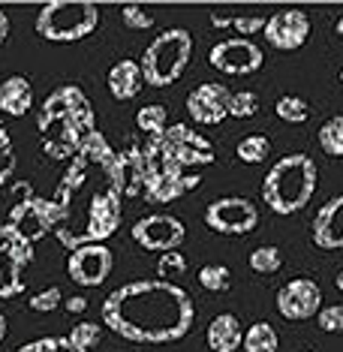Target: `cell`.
I'll return each mask as SVG.
<instances>
[{"mask_svg":"<svg viewBox=\"0 0 343 352\" xmlns=\"http://www.w3.org/2000/svg\"><path fill=\"white\" fill-rule=\"evenodd\" d=\"M126 175L121 154L100 130L85 139L67 163L52 202V238L69 253L87 244H106L121 226Z\"/></svg>","mask_w":343,"mask_h":352,"instance_id":"6da1fadb","label":"cell"},{"mask_svg":"<svg viewBox=\"0 0 343 352\" xmlns=\"http://www.w3.org/2000/svg\"><path fill=\"white\" fill-rule=\"evenodd\" d=\"M196 322L187 289L166 280H133L102 301V325L133 343H175Z\"/></svg>","mask_w":343,"mask_h":352,"instance_id":"7a4b0ae2","label":"cell"},{"mask_svg":"<svg viewBox=\"0 0 343 352\" xmlns=\"http://www.w3.org/2000/svg\"><path fill=\"white\" fill-rule=\"evenodd\" d=\"M36 130L43 135V154L52 163H69L85 145L93 126V106L78 85H60L43 100L36 115Z\"/></svg>","mask_w":343,"mask_h":352,"instance_id":"3957f363","label":"cell"},{"mask_svg":"<svg viewBox=\"0 0 343 352\" xmlns=\"http://www.w3.org/2000/svg\"><path fill=\"white\" fill-rule=\"evenodd\" d=\"M319 172L310 154H286L268 169L262 178V202L268 211L289 217V214L305 211L307 202L316 193Z\"/></svg>","mask_w":343,"mask_h":352,"instance_id":"277c9868","label":"cell"},{"mask_svg":"<svg viewBox=\"0 0 343 352\" xmlns=\"http://www.w3.org/2000/svg\"><path fill=\"white\" fill-rule=\"evenodd\" d=\"M193 58V36L184 28H169L163 30L148 49L142 52V78L151 87H169L184 76L187 63Z\"/></svg>","mask_w":343,"mask_h":352,"instance_id":"5b68a950","label":"cell"},{"mask_svg":"<svg viewBox=\"0 0 343 352\" xmlns=\"http://www.w3.org/2000/svg\"><path fill=\"white\" fill-rule=\"evenodd\" d=\"M100 25V6L91 0H52L36 15V34L45 43H82Z\"/></svg>","mask_w":343,"mask_h":352,"instance_id":"8992f818","label":"cell"},{"mask_svg":"<svg viewBox=\"0 0 343 352\" xmlns=\"http://www.w3.org/2000/svg\"><path fill=\"white\" fill-rule=\"evenodd\" d=\"M34 262V241L10 223H0V298L25 292V271Z\"/></svg>","mask_w":343,"mask_h":352,"instance_id":"52a82bcc","label":"cell"},{"mask_svg":"<svg viewBox=\"0 0 343 352\" xmlns=\"http://www.w3.org/2000/svg\"><path fill=\"white\" fill-rule=\"evenodd\" d=\"M10 226H15L30 241H43L52 235V202L34 196L27 181L15 184V199L10 205Z\"/></svg>","mask_w":343,"mask_h":352,"instance_id":"ba28073f","label":"cell"},{"mask_svg":"<svg viewBox=\"0 0 343 352\" xmlns=\"http://www.w3.org/2000/svg\"><path fill=\"white\" fill-rule=\"evenodd\" d=\"M205 226L217 235H247L259 226V208L244 196H223L205 208Z\"/></svg>","mask_w":343,"mask_h":352,"instance_id":"9c48e42d","label":"cell"},{"mask_svg":"<svg viewBox=\"0 0 343 352\" xmlns=\"http://www.w3.org/2000/svg\"><path fill=\"white\" fill-rule=\"evenodd\" d=\"M133 241L142 247V250L151 253H172L184 244L187 229L184 223L172 214H148V217L133 223Z\"/></svg>","mask_w":343,"mask_h":352,"instance_id":"30bf717a","label":"cell"},{"mask_svg":"<svg viewBox=\"0 0 343 352\" xmlns=\"http://www.w3.org/2000/svg\"><path fill=\"white\" fill-rule=\"evenodd\" d=\"M208 63L226 76H253L265 63V52L244 36L223 39L208 52Z\"/></svg>","mask_w":343,"mask_h":352,"instance_id":"8fae6325","label":"cell"},{"mask_svg":"<svg viewBox=\"0 0 343 352\" xmlns=\"http://www.w3.org/2000/svg\"><path fill=\"white\" fill-rule=\"evenodd\" d=\"M319 310H322V289L310 277H295L289 283H283L280 292H277V314L289 319V322L313 319Z\"/></svg>","mask_w":343,"mask_h":352,"instance_id":"7c38bea8","label":"cell"},{"mask_svg":"<svg viewBox=\"0 0 343 352\" xmlns=\"http://www.w3.org/2000/svg\"><path fill=\"white\" fill-rule=\"evenodd\" d=\"M163 142L169 145L172 157L178 160L181 169H202V166H211L214 157H217V151H214V145L205 135L193 133L187 124H172L166 126L163 133Z\"/></svg>","mask_w":343,"mask_h":352,"instance_id":"4fadbf2b","label":"cell"},{"mask_svg":"<svg viewBox=\"0 0 343 352\" xmlns=\"http://www.w3.org/2000/svg\"><path fill=\"white\" fill-rule=\"evenodd\" d=\"M265 43L277 52H295L310 36V15L305 10H280L265 19Z\"/></svg>","mask_w":343,"mask_h":352,"instance_id":"5bb4252c","label":"cell"},{"mask_svg":"<svg viewBox=\"0 0 343 352\" xmlns=\"http://www.w3.org/2000/svg\"><path fill=\"white\" fill-rule=\"evenodd\" d=\"M115 268V256L106 244H87L69 253L67 259V274L78 286H100Z\"/></svg>","mask_w":343,"mask_h":352,"instance_id":"9a60e30c","label":"cell"},{"mask_svg":"<svg viewBox=\"0 0 343 352\" xmlns=\"http://www.w3.org/2000/svg\"><path fill=\"white\" fill-rule=\"evenodd\" d=\"M229 87L220 82H205L187 94V115L202 126H217L229 118Z\"/></svg>","mask_w":343,"mask_h":352,"instance_id":"2e32d148","label":"cell"},{"mask_svg":"<svg viewBox=\"0 0 343 352\" xmlns=\"http://www.w3.org/2000/svg\"><path fill=\"white\" fill-rule=\"evenodd\" d=\"M310 232H313L310 238H313L319 250H340L343 247V193L329 199L319 208Z\"/></svg>","mask_w":343,"mask_h":352,"instance_id":"e0dca14e","label":"cell"},{"mask_svg":"<svg viewBox=\"0 0 343 352\" xmlns=\"http://www.w3.org/2000/svg\"><path fill=\"white\" fill-rule=\"evenodd\" d=\"M142 85H145V78H142V67H139V60H130V58H124V60H118L115 67L109 69V91H111V97L115 100H133L135 94L142 91Z\"/></svg>","mask_w":343,"mask_h":352,"instance_id":"ac0fdd59","label":"cell"},{"mask_svg":"<svg viewBox=\"0 0 343 352\" xmlns=\"http://www.w3.org/2000/svg\"><path fill=\"white\" fill-rule=\"evenodd\" d=\"M34 106V87L25 76H10L0 85V111L10 118H21L27 115Z\"/></svg>","mask_w":343,"mask_h":352,"instance_id":"d6986e66","label":"cell"},{"mask_svg":"<svg viewBox=\"0 0 343 352\" xmlns=\"http://www.w3.org/2000/svg\"><path fill=\"white\" fill-rule=\"evenodd\" d=\"M208 346L211 352H238V346L244 343V331L235 314H220L211 319L208 325Z\"/></svg>","mask_w":343,"mask_h":352,"instance_id":"ffe728a7","label":"cell"},{"mask_svg":"<svg viewBox=\"0 0 343 352\" xmlns=\"http://www.w3.org/2000/svg\"><path fill=\"white\" fill-rule=\"evenodd\" d=\"M244 352H277L280 349V340H277V331L271 322H253L244 331Z\"/></svg>","mask_w":343,"mask_h":352,"instance_id":"44dd1931","label":"cell"},{"mask_svg":"<svg viewBox=\"0 0 343 352\" xmlns=\"http://www.w3.org/2000/svg\"><path fill=\"white\" fill-rule=\"evenodd\" d=\"M135 126H139L142 135H163L166 126H169V111L159 102H151V106H142L135 111Z\"/></svg>","mask_w":343,"mask_h":352,"instance_id":"7402d4cb","label":"cell"},{"mask_svg":"<svg viewBox=\"0 0 343 352\" xmlns=\"http://www.w3.org/2000/svg\"><path fill=\"white\" fill-rule=\"evenodd\" d=\"M235 154H238V160H241V163H247V166L265 163L268 154H271V142H268V135H262V133L244 135V139L238 142Z\"/></svg>","mask_w":343,"mask_h":352,"instance_id":"603a6c76","label":"cell"},{"mask_svg":"<svg viewBox=\"0 0 343 352\" xmlns=\"http://www.w3.org/2000/svg\"><path fill=\"white\" fill-rule=\"evenodd\" d=\"M199 286L205 292H229L232 289V271L220 265V262H211V265L199 271Z\"/></svg>","mask_w":343,"mask_h":352,"instance_id":"cb8c5ba5","label":"cell"},{"mask_svg":"<svg viewBox=\"0 0 343 352\" xmlns=\"http://www.w3.org/2000/svg\"><path fill=\"white\" fill-rule=\"evenodd\" d=\"M319 148L329 157H343V115H334L319 130Z\"/></svg>","mask_w":343,"mask_h":352,"instance_id":"d4e9b609","label":"cell"},{"mask_svg":"<svg viewBox=\"0 0 343 352\" xmlns=\"http://www.w3.org/2000/svg\"><path fill=\"white\" fill-rule=\"evenodd\" d=\"M250 268L256 271V274H277V271L283 268V253L277 250L274 244H262L256 250L250 253Z\"/></svg>","mask_w":343,"mask_h":352,"instance_id":"484cf974","label":"cell"},{"mask_svg":"<svg viewBox=\"0 0 343 352\" xmlns=\"http://www.w3.org/2000/svg\"><path fill=\"white\" fill-rule=\"evenodd\" d=\"M277 118L286 124H305L307 118H310V106H307V100L305 97H295V94H286V97L277 100Z\"/></svg>","mask_w":343,"mask_h":352,"instance_id":"4316f807","label":"cell"},{"mask_svg":"<svg viewBox=\"0 0 343 352\" xmlns=\"http://www.w3.org/2000/svg\"><path fill=\"white\" fill-rule=\"evenodd\" d=\"M12 175H15V148H12L10 130L0 121V190L10 187Z\"/></svg>","mask_w":343,"mask_h":352,"instance_id":"83f0119b","label":"cell"},{"mask_svg":"<svg viewBox=\"0 0 343 352\" xmlns=\"http://www.w3.org/2000/svg\"><path fill=\"white\" fill-rule=\"evenodd\" d=\"M157 280H166V283H175L178 277H184L187 274V259L181 256L178 250H172V253H163L157 259Z\"/></svg>","mask_w":343,"mask_h":352,"instance_id":"f1b7e54d","label":"cell"},{"mask_svg":"<svg viewBox=\"0 0 343 352\" xmlns=\"http://www.w3.org/2000/svg\"><path fill=\"white\" fill-rule=\"evenodd\" d=\"M259 111V97L253 91H238L229 97V118H238V121H247Z\"/></svg>","mask_w":343,"mask_h":352,"instance_id":"f546056e","label":"cell"},{"mask_svg":"<svg viewBox=\"0 0 343 352\" xmlns=\"http://www.w3.org/2000/svg\"><path fill=\"white\" fill-rule=\"evenodd\" d=\"M15 352H87V349L76 346L69 338H39V340H30L25 346H19Z\"/></svg>","mask_w":343,"mask_h":352,"instance_id":"4dcf8cb0","label":"cell"},{"mask_svg":"<svg viewBox=\"0 0 343 352\" xmlns=\"http://www.w3.org/2000/svg\"><path fill=\"white\" fill-rule=\"evenodd\" d=\"M67 338L73 340L76 346H82V349L91 352V349L102 340V331H100V325H97V322H78V325L73 328V331L67 334Z\"/></svg>","mask_w":343,"mask_h":352,"instance_id":"1f68e13d","label":"cell"},{"mask_svg":"<svg viewBox=\"0 0 343 352\" xmlns=\"http://www.w3.org/2000/svg\"><path fill=\"white\" fill-rule=\"evenodd\" d=\"M60 301H63V295L58 286H45L36 295H30V310L34 314H52L54 307H60Z\"/></svg>","mask_w":343,"mask_h":352,"instance_id":"d6a6232c","label":"cell"},{"mask_svg":"<svg viewBox=\"0 0 343 352\" xmlns=\"http://www.w3.org/2000/svg\"><path fill=\"white\" fill-rule=\"evenodd\" d=\"M316 322H319L322 331H329V334H343V307H340V304L322 307L316 314Z\"/></svg>","mask_w":343,"mask_h":352,"instance_id":"836d02e7","label":"cell"},{"mask_svg":"<svg viewBox=\"0 0 343 352\" xmlns=\"http://www.w3.org/2000/svg\"><path fill=\"white\" fill-rule=\"evenodd\" d=\"M121 19H124V25L130 28V30H148L151 25H154L151 12L142 10V6H135V3H126V6H124V10H121Z\"/></svg>","mask_w":343,"mask_h":352,"instance_id":"e575fe53","label":"cell"},{"mask_svg":"<svg viewBox=\"0 0 343 352\" xmlns=\"http://www.w3.org/2000/svg\"><path fill=\"white\" fill-rule=\"evenodd\" d=\"M232 28L244 39H250V34H256V30H265V19H262V15H241V19H232Z\"/></svg>","mask_w":343,"mask_h":352,"instance_id":"d590c367","label":"cell"},{"mask_svg":"<svg viewBox=\"0 0 343 352\" xmlns=\"http://www.w3.org/2000/svg\"><path fill=\"white\" fill-rule=\"evenodd\" d=\"M63 307H67L69 310V314H85V310H87V298H85V295H73V298H67V304H63Z\"/></svg>","mask_w":343,"mask_h":352,"instance_id":"8d00e7d4","label":"cell"},{"mask_svg":"<svg viewBox=\"0 0 343 352\" xmlns=\"http://www.w3.org/2000/svg\"><path fill=\"white\" fill-rule=\"evenodd\" d=\"M10 30H12V25H10V15L0 10V45H3L6 39H10Z\"/></svg>","mask_w":343,"mask_h":352,"instance_id":"74e56055","label":"cell"},{"mask_svg":"<svg viewBox=\"0 0 343 352\" xmlns=\"http://www.w3.org/2000/svg\"><path fill=\"white\" fill-rule=\"evenodd\" d=\"M211 25L214 28H229L232 25V19H226V15H211Z\"/></svg>","mask_w":343,"mask_h":352,"instance_id":"f35d334b","label":"cell"},{"mask_svg":"<svg viewBox=\"0 0 343 352\" xmlns=\"http://www.w3.org/2000/svg\"><path fill=\"white\" fill-rule=\"evenodd\" d=\"M6 328H10V322H6V316L0 314V343H3V338H6Z\"/></svg>","mask_w":343,"mask_h":352,"instance_id":"ab89813d","label":"cell"},{"mask_svg":"<svg viewBox=\"0 0 343 352\" xmlns=\"http://www.w3.org/2000/svg\"><path fill=\"white\" fill-rule=\"evenodd\" d=\"M334 30H338V36L343 39V15H340V19H338V25H334Z\"/></svg>","mask_w":343,"mask_h":352,"instance_id":"60d3db41","label":"cell"},{"mask_svg":"<svg viewBox=\"0 0 343 352\" xmlns=\"http://www.w3.org/2000/svg\"><path fill=\"white\" fill-rule=\"evenodd\" d=\"M334 283H338V289L343 292V271H340V274H338V280H334Z\"/></svg>","mask_w":343,"mask_h":352,"instance_id":"b9f144b4","label":"cell"},{"mask_svg":"<svg viewBox=\"0 0 343 352\" xmlns=\"http://www.w3.org/2000/svg\"><path fill=\"white\" fill-rule=\"evenodd\" d=\"M340 82H343V69H340Z\"/></svg>","mask_w":343,"mask_h":352,"instance_id":"7bdbcfd3","label":"cell"}]
</instances>
